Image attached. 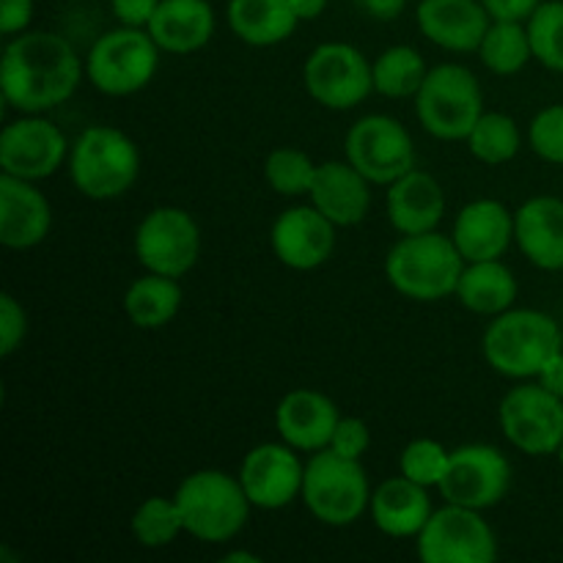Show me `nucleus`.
Returning a JSON list of instances; mask_svg holds the SVG:
<instances>
[{"label":"nucleus","instance_id":"f257e3e1","mask_svg":"<svg viewBox=\"0 0 563 563\" xmlns=\"http://www.w3.org/2000/svg\"><path fill=\"white\" fill-rule=\"evenodd\" d=\"M82 75L86 64L64 36L53 31H22L3 49L0 91L20 113H47L75 97Z\"/></svg>","mask_w":563,"mask_h":563},{"label":"nucleus","instance_id":"f03ea898","mask_svg":"<svg viewBox=\"0 0 563 563\" xmlns=\"http://www.w3.org/2000/svg\"><path fill=\"white\" fill-rule=\"evenodd\" d=\"M563 350L559 322L537 308H509L493 317L482 339L484 361L509 379H537L544 363Z\"/></svg>","mask_w":563,"mask_h":563},{"label":"nucleus","instance_id":"7ed1b4c3","mask_svg":"<svg viewBox=\"0 0 563 563\" xmlns=\"http://www.w3.org/2000/svg\"><path fill=\"white\" fill-rule=\"evenodd\" d=\"M465 264L451 236L427 231L401 236L390 247L385 256V278L401 297L434 302L454 295Z\"/></svg>","mask_w":563,"mask_h":563},{"label":"nucleus","instance_id":"20e7f679","mask_svg":"<svg viewBox=\"0 0 563 563\" xmlns=\"http://www.w3.org/2000/svg\"><path fill=\"white\" fill-rule=\"evenodd\" d=\"M187 537L203 544L231 542L251 517V500L242 489L240 476L223 471H196L176 489Z\"/></svg>","mask_w":563,"mask_h":563},{"label":"nucleus","instance_id":"39448f33","mask_svg":"<svg viewBox=\"0 0 563 563\" xmlns=\"http://www.w3.org/2000/svg\"><path fill=\"white\" fill-rule=\"evenodd\" d=\"M141 174V152L115 126H88L69 148L71 185L91 201H113L132 190Z\"/></svg>","mask_w":563,"mask_h":563},{"label":"nucleus","instance_id":"423d86ee","mask_svg":"<svg viewBox=\"0 0 563 563\" xmlns=\"http://www.w3.org/2000/svg\"><path fill=\"white\" fill-rule=\"evenodd\" d=\"M300 498L313 520L330 528H346L368 511L372 487L361 460H346L333 449H322L306 462Z\"/></svg>","mask_w":563,"mask_h":563},{"label":"nucleus","instance_id":"0eeeda50","mask_svg":"<svg viewBox=\"0 0 563 563\" xmlns=\"http://www.w3.org/2000/svg\"><path fill=\"white\" fill-rule=\"evenodd\" d=\"M416 115L438 141H467L484 115L482 82L462 64L434 66L416 93Z\"/></svg>","mask_w":563,"mask_h":563},{"label":"nucleus","instance_id":"6e6552de","mask_svg":"<svg viewBox=\"0 0 563 563\" xmlns=\"http://www.w3.org/2000/svg\"><path fill=\"white\" fill-rule=\"evenodd\" d=\"M157 42L146 27H115L93 42L86 75L104 97H132L154 80L159 66Z\"/></svg>","mask_w":563,"mask_h":563},{"label":"nucleus","instance_id":"1a4fd4ad","mask_svg":"<svg viewBox=\"0 0 563 563\" xmlns=\"http://www.w3.org/2000/svg\"><path fill=\"white\" fill-rule=\"evenodd\" d=\"M344 154L372 185H394L416 168V143L399 119L372 113L357 119L344 137Z\"/></svg>","mask_w":563,"mask_h":563},{"label":"nucleus","instance_id":"9d476101","mask_svg":"<svg viewBox=\"0 0 563 563\" xmlns=\"http://www.w3.org/2000/svg\"><path fill=\"white\" fill-rule=\"evenodd\" d=\"M504 438L528 456L559 454L563 443V399L539 383H522L500 399Z\"/></svg>","mask_w":563,"mask_h":563},{"label":"nucleus","instance_id":"9b49d317","mask_svg":"<svg viewBox=\"0 0 563 563\" xmlns=\"http://www.w3.org/2000/svg\"><path fill=\"white\" fill-rule=\"evenodd\" d=\"M135 256L146 273L185 278L201 258V229L187 209L157 207L137 223Z\"/></svg>","mask_w":563,"mask_h":563},{"label":"nucleus","instance_id":"f8f14e48","mask_svg":"<svg viewBox=\"0 0 563 563\" xmlns=\"http://www.w3.org/2000/svg\"><path fill=\"white\" fill-rule=\"evenodd\" d=\"M418 559L423 563H493L498 559V539L482 511L445 504L432 511L418 533Z\"/></svg>","mask_w":563,"mask_h":563},{"label":"nucleus","instance_id":"ddd939ff","mask_svg":"<svg viewBox=\"0 0 563 563\" xmlns=\"http://www.w3.org/2000/svg\"><path fill=\"white\" fill-rule=\"evenodd\" d=\"M308 97L328 110H352L374 91V71L366 55L344 42H324L302 66Z\"/></svg>","mask_w":563,"mask_h":563},{"label":"nucleus","instance_id":"4468645a","mask_svg":"<svg viewBox=\"0 0 563 563\" xmlns=\"http://www.w3.org/2000/svg\"><path fill=\"white\" fill-rule=\"evenodd\" d=\"M511 487V465L495 445L471 443L451 451L449 473L440 482L445 504L487 511L506 498Z\"/></svg>","mask_w":563,"mask_h":563},{"label":"nucleus","instance_id":"2eb2a0df","mask_svg":"<svg viewBox=\"0 0 563 563\" xmlns=\"http://www.w3.org/2000/svg\"><path fill=\"white\" fill-rule=\"evenodd\" d=\"M66 135L42 113H22L0 132V168L16 179L42 181L69 159Z\"/></svg>","mask_w":563,"mask_h":563},{"label":"nucleus","instance_id":"dca6fc26","mask_svg":"<svg viewBox=\"0 0 563 563\" xmlns=\"http://www.w3.org/2000/svg\"><path fill=\"white\" fill-rule=\"evenodd\" d=\"M297 454L300 451L286 445L284 440L262 443L247 451L240 467V482L256 509L278 511L300 498L306 462H300Z\"/></svg>","mask_w":563,"mask_h":563},{"label":"nucleus","instance_id":"f3484780","mask_svg":"<svg viewBox=\"0 0 563 563\" xmlns=\"http://www.w3.org/2000/svg\"><path fill=\"white\" fill-rule=\"evenodd\" d=\"M335 229L317 207H291L278 214L269 231V245L284 267L311 273L330 262L335 251Z\"/></svg>","mask_w":563,"mask_h":563},{"label":"nucleus","instance_id":"a211bd4d","mask_svg":"<svg viewBox=\"0 0 563 563\" xmlns=\"http://www.w3.org/2000/svg\"><path fill=\"white\" fill-rule=\"evenodd\" d=\"M341 412L330 396L313 388L289 390L275 407V432L300 454H317L333 440Z\"/></svg>","mask_w":563,"mask_h":563},{"label":"nucleus","instance_id":"6ab92c4d","mask_svg":"<svg viewBox=\"0 0 563 563\" xmlns=\"http://www.w3.org/2000/svg\"><path fill=\"white\" fill-rule=\"evenodd\" d=\"M53 229V207L36 181L0 174V242L9 251L42 245Z\"/></svg>","mask_w":563,"mask_h":563},{"label":"nucleus","instance_id":"aec40b11","mask_svg":"<svg viewBox=\"0 0 563 563\" xmlns=\"http://www.w3.org/2000/svg\"><path fill=\"white\" fill-rule=\"evenodd\" d=\"M418 27L449 53H478L493 16L482 0H418Z\"/></svg>","mask_w":563,"mask_h":563},{"label":"nucleus","instance_id":"412c9836","mask_svg":"<svg viewBox=\"0 0 563 563\" xmlns=\"http://www.w3.org/2000/svg\"><path fill=\"white\" fill-rule=\"evenodd\" d=\"M308 198L330 223L350 229L363 223L372 209V181L350 159H333L317 168Z\"/></svg>","mask_w":563,"mask_h":563},{"label":"nucleus","instance_id":"4be33fe9","mask_svg":"<svg viewBox=\"0 0 563 563\" xmlns=\"http://www.w3.org/2000/svg\"><path fill=\"white\" fill-rule=\"evenodd\" d=\"M456 251L465 262H489L504 258L515 242V212L495 198H478L465 203L451 231Z\"/></svg>","mask_w":563,"mask_h":563},{"label":"nucleus","instance_id":"5701e85b","mask_svg":"<svg viewBox=\"0 0 563 563\" xmlns=\"http://www.w3.org/2000/svg\"><path fill=\"white\" fill-rule=\"evenodd\" d=\"M385 214L388 223L401 236L427 234L438 231L440 220L445 214V192L443 185L427 170L412 168L385 192Z\"/></svg>","mask_w":563,"mask_h":563},{"label":"nucleus","instance_id":"b1692460","mask_svg":"<svg viewBox=\"0 0 563 563\" xmlns=\"http://www.w3.org/2000/svg\"><path fill=\"white\" fill-rule=\"evenodd\" d=\"M515 242L539 269H563V198H528L515 212Z\"/></svg>","mask_w":563,"mask_h":563},{"label":"nucleus","instance_id":"393cba45","mask_svg":"<svg viewBox=\"0 0 563 563\" xmlns=\"http://www.w3.org/2000/svg\"><path fill=\"white\" fill-rule=\"evenodd\" d=\"M372 520L377 531L390 539H416L432 517V500L429 489L410 482L407 476L385 478L372 493Z\"/></svg>","mask_w":563,"mask_h":563},{"label":"nucleus","instance_id":"a878e982","mask_svg":"<svg viewBox=\"0 0 563 563\" xmlns=\"http://www.w3.org/2000/svg\"><path fill=\"white\" fill-rule=\"evenodd\" d=\"M146 31L163 53H198L214 36V9L209 0H159Z\"/></svg>","mask_w":563,"mask_h":563},{"label":"nucleus","instance_id":"bb28decb","mask_svg":"<svg viewBox=\"0 0 563 563\" xmlns=\"http://www.w3.org/2000/svg\"><path fill=\"white\" fill-rule=\"evenodd\" d=\"M225 20L231 33L251 47H275L300 25L289 0H229Z\"/></svg>","mask_w":563,"mask_h":563},{"label":"nucleus","instance_id":"cd10ccee","mask_svg":"<svg viewBox=\"0 0 563 563\" xmlns=\"http://www.w3.org/2000/svg\"><path fill=\"white\" fill-rule=\"evenodd\" d=\"M517 291L520 286H517L515 273L500 258H489V262L465 264L454 297L478 317H498L515 308Z\"/></svg>","mask_w":563,"mask_h":563},{"label":"nucleus","instance_id":"c85d7f7f","mask_svg":"<svg viewBox=\"0 0 563 563\" xmlns=\"http://www.w3.org/2000/svg\"><path fill=\"white\" fill-rule=\"evenodd\" d=\"M181 308V286L168 275L146 273L124 291V313L135 328L159 330L176 319Z\"/></svg>","mask_w":563,"mask_h":563},{"label":"nucleus","instance_id":"c756f323","mask_svg":"<svg viewBox=\"0 0 563 563\" xmlns=\"http://www.w3.org/2000/svg\"><path fill=\"white\" fill-rule=\"evenodd\" d=\"M478 58L498 77H511L526 69L528 60L533 58L526 22L493 20V25L484 33L482 47H478Z\"/></svg>","mask_w":563,"mask_h":563},{"label":"nucleus","instance_id":"7c9ffc66","mask_svg":"<svg viewBox=\"0 0 563 563\" xmlns=\"http://www.w3.org/2000/svg\"><path fill=\"white\" fill-rule=\"evenodd\" d=\"M372 71L374 91L388 99H416L418 88L423 86L429 75L423 55L407 44H396V47L379 53L372 64Z\"/></svg>","mask_w":563,"mask_h":563},{"label":"nucleus","instance_id":"2f4dec72","mask_svg":"<svg viewBox=\"0 0 563 563\" xmlns=\"http://www.w3.org/2000/svg\"><path fill=\"white\" fill-rule=\"evenodd\" d=\"M520 146L522 135L517 121L506 113H495V110L493 113L484 110V115L476 121L471 135H467V148L484 165L511 163L520 154Z\"/></svg>","mask_w":563,"mask_h":563},{"label":"nucleus","instance_id":"473e14b6","mask_svg":"<svg viewBox=\"0 0 563 563\" xmlns=\"http://www.w3.org/2000/svg\"><path fill=\"white\" fill-rule=\"evenodd\" d=\"M181 533H185V520H181L176 498L154 495V498L143 500L135 509V515H132V537L137 539L141 548H168Z\"/></svg>","mask_w":563,"mask_h":563},{"label":"nucleus","instance_id":"72a5a7b5","mask_svg":"<svg viewBox=\"0 0 563 563\" xmlns=\"http://www.w3.org/2000/svg\"><path fill=\"white\" fill-rule=\"evenodd\" d=\"M319 165L306 152L291 146L273 148L264 163V179L278 196H308Z\"/></svg>","mask_w":563,"mask_h":563},{"label":"nucleus","instance_id":"f704fd0d","mask_svg":"<svg viewBox=\"0 0 563 563\" xmlns=\"http://www.w3.org/2000/svg\"><path fill=\"white\" fill-rule=\"evenodd\" d=\"M528 38H531L533 60L550 71L563 75V0H548L528 16Z\"/></svg>","mask_w":563,"mask_h":563},{"label":"nucleus","instance_id":"c9c22d12","mask_svg":"<svg viewBox=\"0 0 563 563\" xmlns=\"http://www.w3.org/2000/svg\"><path fill=\"white\" fill-rule=\"evenodd\" d=\"M449 462H451V451L445 449L443 443L432 438H418L410 440L405 445L399 456V473L407 476L410 482L421 484V487L432 489L440 487V482L449 473Z\"/></svg>","mask_w":563,"mask_h":563},{"label":"nucleus","instance_id":"e433bc0d","mask_svg":"<svg viewBox=\"0 0 563 563\" xmlns=\"http://www.w3.org/2000/svg\"><path fill=\"white\" fill-rule=\"evenodd\" d=\"M528 143L544 163L563 165V104H550L533 115L528 126Z\"/></svg>","mask_w":563,"mask_h":563},{"label":"nucleus","instance_id":"4c0bfd02","mask_svg":"<svg viewBox=\"0 0 563 563\" xmlns=\"http://www.w3.org/2000/svg\"><path fill=\"white\" fill-rule=\"evenodd\" d=\"M27 335V313L14 295H0V355L11 357Z\"/></svg>","mask_w":563,"mask_h":563},{"label":"nucleus","instance_id":"58836bf2","mask_svg":"<svg viewBox=\"0 0 563 563\" xmlns=\"http://www.w3.org/2000/svg\"><path fill=\"white\" fill-rule=\"evenodd\" d=\"M328 449H333L335 454L346 456V460H363L366 451L372 449V429H368V423L363 421V418L341 416Z\"/></svg>","mask_w":563,"mask_h":563},{"label":"nucleus","instance_id":"ea45409f","mask_svg":"<svg viewBox=\"0 0 563 563\" xmlns=\"http://www.w3.org/2000/svg\"><path fill=\"white\" fill-rule=\"evenodd\" d=\"M159 0H110V11L126 27H148Z\"/></svg>","mask_w":563,"mask_h":563},{"label":"nucleus","instance_id":"a19ab883","mask_svg":"<svg viewBox=\"0 0 563 563\" xmlns=\"http://www.w3.org/2000/svg\"><path fill=\"white\" fill-rule=\"evenodd\" d=\"M33 20V0H0V33L16 36L27 31Z\"/></svg>","mask_w":563,"mask_h":563},{"label":"nucleus","instance_id":"79ce46f5","mask_svg":"<svg viewBox=\"0 0 563 563\" xmlns=\"http://www.w3.org/2000/svg\"><path fill=\"white\" fill-rule=\"evenodd\" d=\"M493 20L528 22V16L539 9L542 0H482Z\"/></svg>","mask_w":563,"mask_h":563},{"label":"nucleus","instance_id":"37998d69","mask_svg":"<svg viewBox=\"0 0 563 563\" xmlns=\"http://www.w3.org/2000/svg\"><path fill=\"white\" fill-rule=\"evenodd\" d=\"M537 383L544 385L550 394L561 396L563 399V350L559 352V355H553L548 363H544V368L539 372Z\"/></svg>","mask_w":563,"mask_h":563},{"label":"nucleus","instance_id":"c03bdc74","mask_svg":"<svg viewBox=\"0 0 563 563\" xmlns=\"http://www.w3.org/2000/svg\"><path fill=\"white\" fill-rule=\"evenodd\" d=\"M291 11L297 14V20L300 22H311V20H319V16L324 14V9H328V0H289Z\"/></svg>","mask_w":563,"mask_h":563},{"label":"nucleus","instance_id":"a18cd8bd","mask_svg":"<svg viewBox=\"0 0 563 563\" xmlns=\"http://www.w3.org/2000/svg\"><path fill=\"white\" fill-rule=\"evenodd\" d=\"M363 9L372 16L379 20H390V16H399V11L405 9V0H361Z\"/></svg>","mask_w":563,"mask_h":563},{"label":"nucleus","instance_id":"49530a36","mask_svg":"<svg viewBox=\"0 0 563 563\" xmlns=\"http://www.w3.org/2000/svg\"><path fill=\"white\" fill-rule=\"evenodd\" d=\"M225 563H258L262 559H258V555H251V553H240V550H236V553H229L223 559Z\"/></svg>","mask_w":563,"mask_h":563},{"label":"nucleus","instance_id":"de8ad7c7","mask_svg":"<svg viewBox=\"0 0 563 563\" xmlns=\"http://www.w3.org/2000/svg\"><path fill=\"white\" fill-rule=\"evenodd\" d=\"M561 460V467H563V443H561V449H559V454H555Z\"/></svg>","mask_w":563,"mask_h":563},{"label":"nucleus","instance_id":"09e8293b","mask_svg":"<svg viewBox=\"0 0 563 563\" xmlns=\"http://www.w3.org/2000/svg\"><path fill=\"white\" fill-rule=\"evenodd\" d=\"M561 273H563V269H561Z\"/></svg>","mask_w":563,"mask_h":563}]
</instances>
